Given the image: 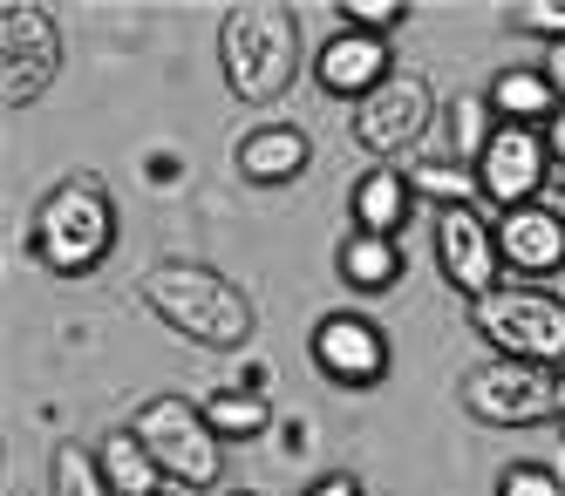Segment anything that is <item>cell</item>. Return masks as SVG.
<instances>
[{
	"label": "cell",
	"mask_w": 565,
	"mask_h": 496,
	"mask_svg": "<svg viewBox=\"0 0 565 496\" xmlns=\"http://www.w3.org/2000/svg\"><path fill=\"white\" fill-rule=\"evenodd\" d=\"M137 300L157 313V326H171L178 341L212 347V354H238L259 334V313L246 300V285L225 279L205 259H157V266H143Z\"/></svg>",
	"instance_id": "1"
},
{
	"label": "cell",
	"mask_w": 565,
	"mask_h": 496,
	"mask_svg": "<svg viewBox=\"0 0 565 496\" xmlns=\"http://www.w3.org/2000/svg\"><path fill=\"white\" fill-rule=\"evenodd\" d=\"M116 197L103 177H62L34 197L28 218V259L42 266L49 279H89L109 266L116 252Z\"/></svg>",
	"instance_id": "2"
},
{
	"label": "cell",
	"mask_w": 565,
	"mask_h": 496,
	"mask_svg": "<svg viewBox=\"0 0 565 496\" xmlns=\"http://www.w3.org/2000/svg\"><path fill=\"white\" fill-rule=\"evenodd\" d=\"M300 14L287 0H238L218 14V75L238 103H279L300 75Z\"/></svg>",
	"instance_id": "3"
},
{
	"label": "cell",
	"mask_w": 565,
	"mask_h": 496,
	"mask_svg": "<svg viewBox=\"0 0 565 496\" xmlns=\"http://www.w3.org/2000/svg\"><path fill=\"white\" fill-rule=\"evenodd\" d=\"M470 334L491 347L498 360H539V367H565V300L552 285H518L504 279L498 293L470 300Z\"/></svg>",
	"instance_id": "4"
},
{
	"label": "cell",
	"mask_w": 565,
	"mask_h": 496,
	"mask_svg": "<svg viewBox=\"0 0 565 496\" xmlns=\"http://www.w3.org/2000/svg\"><path fill=\"white\" fill-rule=\"evenodd\" d=\"M457 401H463V416L483 422V429H539V422L565 416V367L483 354L457 381Z\"/></svg>",
	"instance_id": "5"
},
{
	"label": "cell",
	"mask_w": 565,
	"mask_h": 496,
	"mask_svg": "<svg viewBox=\"0 0 565 496\" xmlns=\"http://www.w3.org/2000/svg\"><path fill=\"white\" fill-rule=\"evenodd\" d=\"M130 429L143 435V449L157 456V470H164L171 489H218V476H225V442L212 435V422H205V408H198V401H184V395H150L137 408Z\"/></svg>",
	"instance_id": "6"
},
{
	"label": "cell",
	"mask_w": 565,
	"mask_h": 496,
	"mask_svg": "<svg viewBox=\"0 0 565 496\" xmlns=\"http://www.w3.org/2000/svg\"><path fill=\"white\" fill-rule=\"evenodd\" d=\"M436 122H443V103L429 89V75L402 68L395 82H382L369 103H354L348 130H354V143L369 150L375 163H402V157H423V137L436 130Z\"/></svg>",
	"instance_id": "7"
},
{
	"label": "cell",
	"mask_w": 565,
	"mask_h": 496,
	"mask_svg": "<svg viewBox=\"0 0 565 496\" xmlns=\"http://www.w3.org/2000/svg\"><path fill=\"white\" fill-rule=\"evenodd\" d=\"M62 75V21L42 0H8L0 8V103L28 109L34 96H49Z\"/></svg>",
	"instance_id": "8"
},
{
	"label": "cell",
	"mask_w": 565,
	"mask_h": 496,
	"mask_svg": "<svg viewBox=\"0 0 565 496\" xmlns=\"http://www.w3.org/2000/svg\"><path fill=\"white\" fill-rule=\"evenodd\" d=\"M307 360L320 367V381H334L348 395H369V388L388 381L395 347L382 334V320L354 313V306H328V313L313 320V334H307Z\"/></svg>",
	"instance_id": "9"
},
{
	"label": "cell",
	"mask_w": 565,
	"mask_h": 496,
	"mask_svg": "<svg viewBox=\"0 0 565 496\" xmlns=\"http://www.w3.org/2000/svg\"><path fill=\"white\" fill-rule=\"evenodd\" d=\"M429 245H436V272L450 293L483 300L504 285V252H498V218H483L477 204H450V212H429Z\"/></svg>",
	"instance_id": "10"
},
{
	"label": "cell",
	"mask_w": 565,
	"mask_h": 496,
	"mask_svg": "<svg viewBox=\"0 0 565 496\" xmlns=\"http://www.w3.org/2000/svg\"><path fill=\"white\" fill-rule=\"evenodd\" d=\"M552 150H545V130H518V122H498V137L483 143L477 157V197L491 212H524L539 204L545 184H552Z\"/></svg>",
	"instance_id": "11"
},
{
	"label": "cell",
	"mask_w": 565,
	"mask_h": 496,
	"mask_svg": "<svg viewBox=\"0 0 565 496\" xmlns=\"http://www.w3.org/2000/svg\"><path fill=\"white\" fill-rule=\"evenodd\" d=\"M395 41L382 34H361V28H334L328 41L313 48V82H320V96H341L348 109L354 103H369L382 82H395Z\"/></svg>",
	"instance_id": "12"
},
{
	"label": "cell",
	"mask_w": 565,
	"mask_h": 496,
	"mask_svg": "<svg viewBox=\"0 0 565 496\" xmlns=\"http://www.w3.org/2000/svg\"><path fill=\"white\" fill-rule=\"evenodd\" d=\"M498 252H504V279L552 285L565 272V212H552V204L498 212Z\"/></svg>",
	"instance_id": "13"
},
{
	"label": "cell",
	"mask_w": 565,
	"mask_h": 496,
	"mask_svg": "<svg viewBox=\"0 0 565 496\" xmlns=\"http://www.w3.org/2000/svg\"><path fill=\"white\" fill-rule=\"evenodd\" d=\"M232 163H238V177H246V184H259V191H287V184L307 177L313 143H307L300 122H253V130L238 137Z\"/></svg>",
	"instance_id": "14"
},
{
	"label": "cell",
	"mask_w": 565,
	"mask_h": 496,
	"mask_svg": "<svg viewBox=\"0 0 565 496\" xmlns=\"http://www.w3.org/2000/svg\"><path fill=\"white\" fill-rule=\"evenodd\" d=\"M416 191L402 163H369L354 184H348V231H375V238H402L416 225Z\"/></svg>",
	"instance_id": "15"
},
{
	"label": "cell",
	"mask_w": 565,
	"mask_h": 496,
	"mask_svg": "<svg viewBox=\"0 0 565 496\" xmlns=\"http://www.w3.org/2000/svg\"><path fill=\"white\" fill-rule=\"evenodd\" d=\"M334 272H341V285H348V293H361V300H382V293H395V285H402L409 259H402V238L348 231V238L334 245Z\"/></svg>",
	"instance_id": "16"
},
{
	"label": "cell",
	"mask_w": 565,
	"mask_h": 496,
	"mask_svg": "<svg viewBox=\"0 0 565 496\" xmlns=\"http://www.w3.org/2000/svg\"><path fill=\"white\" fill-rule=\"evenodd\" d=\"M483 103H491L498 122H518V130H545L558 96H552V82L539 68H498L491 82H483Z\"/></svg>",
	"instance_id": "17"
},
{
	"label": "cell",
	"mask_w": 565,
	"mask_h": 496,
	"mask_svg": "<svg viewBox=\"0 0 565 496\" xmlns=\"http://www.w3.org/2000/svg\"><path fill=\"white\" fill-rule=\"evenodd\" d=\"M96 463H103V476H109L116 496H164V489H171L137 429H109V435L96 442Z\"/></svg>",
	"instance_id": "18"
},
{
	"label": "cell",
	"mask_w": 565,
	"mask_h": 496,
	"mask_svg": "<svg viewBox=\"0 0 565 496\" xmlns=\"http://www.w3.org/2000/svg\"><path fill=\"white\" fill-rule=\"evenodd\" d=\"M402 171H409V191L429 197L436 212H450V204H483V197H477V171H470V163H457L450 150H436V157L423 150V157L402 163Z\"/></svg>",
	"instance_id": "19"
},
{
	"label": "cell",
	"mask_w": 565,
	"mask_h": 496,
	"mask_svg": "<svg viewBox=\"0 0 565 496\" xmlns=\"http://www.w3.org/2000/svg\"><path fill=\"white\" fill-rule=\"evenodd\" d=\"M198 408H205V422H212L218 442H259L266 422H273L266 395H253V388H218V395H205Z\"/></svg>",
	"instance_id": "20"
},
{
	"label": "cell",
	"mask_w": 565,
	"mask_h": 496,
	"mask_svg": "<svg viewBox=\"0 0 565 496\" xmlns=\"http://www.w3.org/2000/svg\"><path fill=\"white\" fill-rule=\"evenodd\" d=\"M443 130H450V157L477 171L483 143L498 137V116H491V103H483V89H477V96H450V103H443Z\"/></svg>",
	"instance_id": "21"
},
{
	"label": "cell",
	"mask_w": 565,
	"mask_h": 496,
	"mask_svg": "<svg viewBox=\"0 0 565 496\" xmlns=\"http://www.w3.org/2000/svg\"><path fill=\"white\" fill-rule=\"evenodd\" d=\"M49 470H55V476H49L55 496H116L109 476H103V463H96V442H62Z\"/></svg>",
	"instance_id": "22"
},
{
	"label": "cell",
	"mask_w": 565,
	"mask_h": 496,
	"mask_svg": "<svg viewBox=\"0 0 565 496\" xmlns=\"http://www.w3.org/2000/svg\"><path fill=\"white\" fill-rule=\"evenodd\" d=\"M334 14H341V28H361V34H382V41H388L416 8H409V0H341Z\"/></svg>",
	"instance_id": "23"
},
{
	"label": "cell",
	"mask_w": 565,
	"mask_h": 496,
	"mask_svg": "<svg viewBox=\"0 0 565 496\" xmlns=\"http://www.w3.org/2000/svg\"><path fill=\"white\" fill-rule=\"evenodd\" d=\"M491 496H565V476L545 470V463H532V456H518V463L498 470V489Z\"/></svg>",
	"instance_id": "24"
},
{
	"label": "cell",
	"mask_w": 565,
	"mask_h": 496,
	"mask_svg": "<svg viewBox=\"0 0 565 496\" xmlns=\"http://www.w3.org/2000/svg\"><path fill=\"white\" fill-rule=\"evenodd\" d=\"M511 28H518V34H539L545 48H552V41H565V0H518V8H511Z\"/></svg>",
	"instance_id": "25"
},
{
	"label": "cell",
	"mask_w": 565,
	"mask_h": 496,
	"mask_svg": "<svg viewBox=\"0 0 565 496\" xmlns=\"http://www.w3.org/2000/svg\"><path fill=\"white\" fill-rule=\"evenodd\" d=\"M300 496H369V489H361V476H348V470H328V476H313Z\"/></svg>",
	"instance_id": "26"
},
{
	"label": "cell",
	"mask_w": 565,
	"mask_h": 496,
	"mask_svg": "<svg viewBox=\"0 0 565 496\" xmlns=\"http://www.w3.org/2000/svg\"><path fill=\"white\" fill-rule=\"evenodd\" d=\"M539 75H545V82H552V96H558V103H565V41H552V48H545V55H539Z\"/></svg>",
	"instance_id": "27"
},
{
	"label": "cell",
	"mask_w": 565,
	"mask_h": 496,
	"mask_svg": "<svg viewBox=\"0 0 565 496\" xmlns=\"http://www.w3.org/2000/svg\"><path fill=\"white\" fill-rule=\"evenodd\" d=\"M545 150H552V163L565 171V103L552 109V122H545Z\"/></svg>",
	"instance_id": "28"
},
{
	"label": "cell",
	"mask_w": 565,
	"mask_h": 496,
	"mask_svg": "<svg viewBox=\"0 0 565 496\" xmlns=\"http://www.w3.org/2000/svg\"><path fill=\"white\" fill-rule=\"evenodd\" d=\"M225 496H253V489H225Z\"/></svg>",
	"instance_id": "29"
},
{
	"label": "cell",
	"mask_w": 565,
	"mask_h": 496,
	"mask_svg": "<svg viewBox=\"0 0 565 496\" xmlns=\"http://www.w3.org/2000/svg\"><path fill=\"white\" fill-rule=\"evenodd\" d=\"M558 435H565V416H558Z\"/></svg>",
	"instance_id": "30"
},
{
	"label": "cell",
	"mask_w": 565,
	"mask_h": 496,
	"mask_svg": "<svg viewBox=\"0 0 565 496\" xmlns=\"http://www.w3.org/2000/svg\"><path fill=\"white\" fill-rule=\"evenodd\" d=\"M164 496H178V489H164Z\"/></svg>",
	"instance_id": "31"
}]
</instances>
